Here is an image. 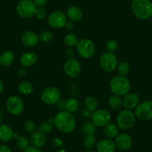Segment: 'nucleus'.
<instances>
[{
    "label": "nucleus",
    "mask_w": 152,
    "mask_h": 152,
    "mask_svg": "<svg viewBox=\"0 0 152 152\" xmlns=\"http://www.w3.org/2000/svg\"><path fill=\"white\" fill-rule=\"evenodd\" d=\"M91 118L92 122L96 126L104 127L110 122L111 114L107 110L100 109L95 111Z\"/></svg>",
    "instance_id": "nucleus-11"
},
{
    "label": "nucleus",
    "mask_w": 152,
    "mask_h": 152,
    "mask_svg": "<svg viewBox=\"0 0 152 152\" xmlns=\"http://www.w3.org/2000/svg\"><path fill=\"white\" fill-rule=\"evenodd\" d=\"M95 143H96V137H95L94 134L86 135V137L84 139V141H83V144L87 148H93L94 146Z\"/></svg>",
    "instance_id": "nucleus-32"
},
{
    "label": "nucleus",
    "mask_w": 152,
    "mask_h": 152,
    "mask_svg": "<svg viewBox=\"0 0 152 152\" xmlns=\"http://www.w3.org/2000/svg\"><path fill=\"white\" fill-rule=\"evenodd\" d=\"M98 152H115L116 146L115 142L109 139H104L98 142L96 145Z\"/></svg>",
    "instance_id": "nucleus-16"
},
{
    "label": "nucleus",
    "mask_w": 152,
    "mask_h": 152,
    "mask_svg": "<svg viewBox=\"0 0 152 152\" xmlns=\"http://www.w3.org/2000/svg\"><path fill=\"white\" fill-rule=\"evenodd\" d=\"M115 144L119 150L127 151L132 145V139L129 134L122 133L116 136Z\"/></svg>",
    "instance_id": "nucleus-14"
},
{
    "label": "nucleus",
    "mask_w": 152,
    "mask_h": 152,
    "mask_svg": "<svg viewBox=\"0 0 152 152\" xmlns=\"http://www.w3.org/2000/svg\"><path fill=\"white\" fill-rule=\"evenodd\" d=\"M81 115H82L84 119H89V118H91L92 116H93V113H92V110L87 109V108H85L82 110L81 112Z\"/></svg>",
    "instance_id": "nucleus-40"
},
{
    "label": "nucleus",
    "mask_w": 152,
    "mask_h": 152,
    "mask_svg": "<svg viewBox=\"0 0 152 152\" xmlns=\"http://www.w3.org/2000/svg\"><path fill=\"white\" fill-rule=\"evenodd\" d=\"M24 128L28 133H34L35 131V124L33 121L27 120L24 124Z\"/></svg>",
    "instance_id": "nucleus-37"
},
{
    "label": "nucleus",
    "mask_w": 152,
    "mask_h": 152,
    "mask_svg": "<svg viewBox=\"0 0 152 152\" xmlns=\"http://www.w3.org/2000/svg\"><path fill=\"white\" fill-rule=\"evenodd\" d=\"M18 90L22 94L28 95L33 92V84L29 81H23L18 86Z\"/></svg>",
    "instance_id": "nucleus-25"
},
{
    "label": "nucleus",
    "mask_w": 152,
    "mask_h": 152,
    "mask_svg": "<svg viewBox=\"0 0 152 152\" xmlns=\"http://www.w3.org/2000/svg\"><path fill=\"white\" fill-rule=\"evenodd\" d=\"M78 107H79V103L75 99H69L65 103V107L67 110V111L70 113L75 112L78 110Z\"/></svg>",
    "instance_id": "nucleus-27"
},
{
    "label": "nucleus",
    "mask_w": 152,
    "mask_h": 152,
    "mask_svg": "<svg viewBox=\"0 0 152 152\" xmlns=\"http://www.w3.org/2000/svg\"><path fill=\"white\" fill-rule=\"evenodd\" d=\"M66 15L70 20L74 22L80 21L83 18V12L77 6H71L67 9Z\"/></svg>",
    "instance_id": "nucleus-20"
},
{
    "label": "nucleus",
    "mask_w": 152,
    "mask_h": 152,
    "mask_svg": "<svg viewBox=\"0 0 152 152\" xmlns=\"http://www.w3.org/2000/svg\"><path fill=\"white\" fill-rule=\"evenodd\" d=\"M61 98L59 90L55 87H49L43 90L41 93V99L47 104H55Z\"/></svg>",
    "instance_id": "nucleus-9"
},
{
    "label": "nucleus",
    "mask_w": 152,
    "mask_h": 152,
    "mask_svg": "<svg viewBox=\"0 0 152 152\" xmlns=\"http://www.w3.org/2000/svg\"><path fill=\"white\" fill-rule=\"evenodd\" d=\"M66 75L70 78H77L81 74V66L80 63L76 59H69L64 66Z\"/></svg>",
    "instance_id": "nucleus-13"
},
{
    "label": "nucleus",
    "mask_w": 152,
    "mask_h": 152,
    "mask_svg": "<svg viewBox=\"0 0 152 152\" xmlns=\"http://www.w3.org/2000/svg\"><path fill=\"white\" fill-rule=\"evenodd\" d=\"M52 145H53L55 148H60L62 147L63 145H64L62 140H60V139L58 138L53 139V140H52Z\"/></svg>",
    "instance_id": "nucleus-38"
},
{
    "label": "nucleus",
    "mask_w": 152,
    "mask_h": 152,
    "mask_svg": "<svg viewBox=\"0 0 152 152\" xmlns=\"http://www.w3.org/2000/svg\"><path fill=\"white\" fill-rule=\"evenodd\" d=\"M106 48L108 52H116L118 49V43L116 40H110L107 42Z\"/></svg>",
    "instance_id": "nucleus-35"
},
{
    "label": "nucleus",
    "mask_w": 152,
    "mask_h": 152,
    "mask_svg": "<svg viewBox=\"0 0 152 152\" xmlns=\"http://www.w3.org/2000/svg\"><path fill=\"white\" fill-rule=\"evenodd\" d=\"M14 137V132L9 126L0 125V140L2 142H8Z\"/></svg>",
    "instance_id": "nucleus-22"
},
{
    "label": "nucleus",
    "mask_w": 152,
    "mask_h": 152,
    "mask_svg": "<svg viewBox=\"0 0 152 152\" xmlns=\"http://www.w3.org/2000/svg\"><path fill=\"white\" fill-rule=\"evenodd\" d=\"M55 127L64 134H69L75 128V119L72 113L69 111H61L58 113L53 119Z\"/></svg>",
    "instance_id": "nucleus-1"
},
{
    "label": "nucleus",
    "mask_w": 152,
    "mask_h": 152,
    "mask_svg": "<svg viewBox=\"0 0 152 152\" xmlns=\"http://www.w3.org/2000/svg\"><path fill=\"white\" fill-rule=\"evenodd\" d=\"M39 131H40L43 134H49L51 131H52L53 128L51 123L48 122H43L42 123L40 124L39 127H38Z\"/></svg>",
    "instance_id": "nucleus-33"
},
{
    "label": "nucleus",
    "mask_w": 152,
    "mask_h": 152,
    "mask_svg": "<svg viewBox=\"0 0 152 152\" xmlns=\"http://www.w3.org/2000/svg\"><path fill=\"white\" fill-rule=\"evenodd\" d=\"M39 39L43 43H49L53 39V34L49 31H45L40 34Z\"/></svg>",
    "instance_id": "nucleus-34"
},
{
    "label": "nucleus",
    "mask_w": 152,
    "mask_h": 152,
    "mask_svg": "<svg viewBox=\"0 0 152 152\" xmlns=\"http://www.w3.org/2000/svg\"><path fill=\"white\" fill-rule=\"evenodd\" d=\"M47 1L48 0H33L37 8H43L47 3Z\"/></svg>",
    "instance_id": "nucleus-39"
},
{
    "label": "nucleus",
    "mask_w": 152,
    "mask_h": 152,
    "mask_svg": "<svg viewBox=\"0 0 152 152\" xmlns=\"http://www.w3.org/2000/svg\"><path fill=\"white\" fill-rule=\"evenodd\" d=\"M117 72L119 75L125 76L130 72V65L128 62H121L117 66Z\"/></svg>",
    "instance_id": "nucleus-30"
},
{
    "label": "nucleus",
    "mask_w": 152,
    "mask_h": 152,
    "mask_svg": "<svg viewBox=\"0 0 152 152\" xmlns=\"http://www.w3.org/2000/svg\"><path fill=\"white\" fill-rule=\"evenodd\" d=\"M22 43L26 47L32 48L37 46L39 42V37L35 32L28 31L22 35Z\"/></svg>",
    "instance_id": "nucleus-15"
},
{
    "label": "nucleus",
    "mask_w": 152,
    "mask_h": 152,
    "mask_svg": "<svg viewBox=\"0 0 152 152\" xmlns=\"http://www.w3.org/2000/svg\"><path fill=\"white\" fill-rule=\"evenodd\" d=\"M55 152H66V151H65L64 149H58V150L56 151Z\"/></svg>",
    "instance_id": "nucleus-47"
},
{
    "label": "nucleus",
    "mask_w": 152,
    "mask_h": 152,
    "mask_svg": "<svg viewBox=\"0 0 152 152\" xmlns=\"http://www.w3.org/2000/svg\"><path fill=\"white\" fill-rule=\"evenodd\" d=\"M110 89L116 96H125L131 90V84L125 76H115L110 82Z\"/></svg>",
    "instance_id": "nucleus-3"
},
{
    "label": "nucleus",
    "mask_w": 152,
    "mask_h": 152,
    "mask_svg": "<svg viewBox=\"0 0 152 152\" xmlns=\"http://www.w3.org/2000/svg\"><path fill=\"white\" fill-rule=\"evenodd\" d=\"M2 117L0 116V124L2 123Z\"/></svg>",
    "instance_id": "nucleus-48"
},
{
    "label": "nucleus",
    "mask_w": 152,
    "mask_h": 152,
    "mask_svg": "<svg viewBox=\"0 0 152 152\" xmlns=\"http://www.w3.org/2000/svg\"><path fill=\"white\" fill-rule=\"evenodd\" d=\"M36 8L33 0H21L17 5L16 11L20 17L28 19L34 15Z\"/></svg>",
    "instance_id": "nucleus-5"
},
{
    "label": "nucleus",
    "mask_w": 152,
    "mask_h": 152,
    "mask_svg": "<svg viewBox=\"0 0 152 152\" xmlns=\"http://www.w3.org/2000/svg\"><path fill=\"white\" fill-rule=\"evenodd\" d=\"M151 147H152V142H151Z\"/></svg>",
    "instance_id": "nucleus-51"
},
{
    "label": "nucleus",
    "mask_w": 152,
    "mask_h": 152,
    "mask_svg": "<svg viewBox=\"0 0 152 152\" xmlns=\"http://www.w3.org/2000/svg\"><path fill=\"white\" fill-rule=\"evenodd\" d=\"M0 152H11V151L8 146L5 145H0Z\"/></svg>",
    "instance_id": "nucleus-43"
},
{
    "label": "nucleus",
    "mask_w": 152,
    "mask_h": 152,
    "mask_svg": "<svg viewBox=\"0 0 152 152\" xmlns=\"http://www.w3.org/2000/svg\"><path fill=\"white\" fill-rule=\"evenodd\" d=\"M109 105L114 110H119L122 107V101L118 96H112L109 99Z\"/></svg>",
    "instance_id": "nucleus-24"
},
{
    "label": "nucleus",
    "mask_w": 152,
    "mask_h": 152,
    "mask_svg": "<svg viewBox=\"0 0 152 152\" xmlns=\"http://www.w3.org/2000/svg\"><path fill=\"white\" fill-rule=\"evenodd\" d=\"M4 89H5V85H4L3 81L0 79V94L4 91Z\"/></svg>",
    "instance_id": "nucleus-45"
},
{
    "label": "nucleus",
    "mask_w": 152,
    "mask_h": 152,
    "mask_svg": "<svg viewBox=\"0 0 152 152\" xmlns=\"http://www.w3.org/2000/svg\"><path fill=\"white\" fill-rule=\"evenodd\" d=\"M6 109L12 115H19L24 109V103L21 98L17 96H12L6 102Z\"/></svg>",
    "instance_id": "nucleus-10"
},
{
    "label": "nucleus",
    "mask_w": 152,
    "mask_h": 152,
    "mask_svg": "<svg viewBox=\"0 0 152 152\" xmlns=\"http://www.w3.org/2000/svg\"><path fill=\"white\" fill-rule=\"evenodd\" d=\"M135 116L139 119L148 121L152 119V102L145 101L136 107Z\"/></svg>",
    "instance_id": "nucleus-8"
},
{
    "label": "nucleus",
    "mask_w": 152,
    "mask_h": 152,
    "mask_svg": "<svg viewBox=\"0 0 152 152\" xmlns=\"http://www.w3.org/2000/svg\"><path fill=\"white\" fill-rule=\"evenodd\" d=\"M46 137L44 134L40 131H36L34 132L30 137V142L33 146L37 148H41L46 145Z\"/></svg>",
    "instance_id": "nucleus-19"
},
{
    "label": "nucleus",
    "mask_w": 152,
    "mask_h": 152,
    "mask_svg": "<svg viewBox=\"0 0 152 152\" xmlns=\"http://www.w3.org/2000/svg\"><path fill=\"white\" fill-rule=\"evenodd\" d=\"M151 24H152V17H151Z\"/></svg>",
    "instance_id": "nucleus-50"
},
{
    "label": "nucleus",
    "mask_w": 152,
    "mask_h": 152,
    "mask_svg": "<svg viewBox=\"0 0 152 152\" xmlns=\"http://www.w3.org/2000/svg\"><path fill=\"white\" fill-rule=\"evenodd\" d=\"M15 55L11 51H6L0 55V65L3 67H8L13 64Z\"/></svg>",
    "instance_id": "nucleus-21"
},
{
    "label": "nucleus",
    "mask_w": 152,
    "mask_h": 152,
    "mask_svg": "<svg viewBox=\"0 0 152 152\" xmlns=\"http://www.w3.org/2000/svg\"><path fill=\"white\" fill-rule=\"evenodd\" d=\"M66 28L68 29H72L73 28V26H74V25H73V23L72 22H69V23H66Z\"/></svg>",
    "instance_id": "nucleus-46"
},
{
    "label": "nucleus",
    "mask_w": 152,
    "mask_h": 152,
    "mask_svg": "<svg viewBox=\"0 0 152 152\" xmlns=\"http://www.w3.org/2000/svg\"><path fill=\"white\" fill-rule=\"evenodd\" d=\"M48 23L52 28H61L64 27L67 23L66 14L61 11H55L51 13L48 18Z\"/></svg>",
    "instance_id": "nucleus-12"
},
{
    "label": "nucleus",
    "mask_w": 152,
    "mask_h": 152,
    "mask_svg": "<svg viewBox=\"0 0 152 152\" xmlns=\"http://www.w3.org/2000/svg\"><path fill=\"white\" fill-rule=\"evenodd\" d=\"M77 52L83 58H90L96 52V46L93 40L90 39H82L79 40L76 45Z\"/></svg>",
    "instance_id": "nucleus-6"
},
{
    "label": "nucleus",
    "mask_w": 152,
    "mask_h": 152,
    "mask_svg": "<svg viewBox=\"0 0 152 152\" xmlns=\"http://www.w3.org/2000/svg\"><path fill=\"white\" fill-rule=\"evenodd\" d=\"M140 97L137 94L134 93H128L125 95V98L122 100V106L128 110L133 109L139 104Z\"/></svg>",
    "instance_id": "nucleus-17"
},
{
    "label": "nucleus",
    "mask_w": 152,
    "mask_h": 152,
    "mask_svg": "<svg viewBox=\"0 0 152 152\" xmlns=\"http://www.w3.org/2000/svg\"><path fill=\"white\" fill-rule=\"evenodd\" d=\"M131 10L134 15L140 20L152 17V2L150 0H133Z\"/></svg>",
    "instance_id": "nucleus-2"
},
{
    "label": "nucleus",
    "mask_w": 152,
    "mask_h": 152,
    "mask_svg": "<svg viewBox=\"0 0 152 152\" xmlns=\"http://www.w3.org/2000/svg\"><path fill=\"white\" fill-rule=\"evenodd\" d=\"M97 128L96 126L93 123V122H85L81 127V131L85 135H89V134H96Z\"/></svg>",
    "instance_id": "nucleus-26"
},
{
    "label": "nucleus",
    "mask_w": 152,
    "mask_h": 152,
    "mask_svg": "<svg viewBox=\"0 0 152 152\" xmlns=\"http://www.w3.org/2000/svg\"><path fill=\"white\" fill-rule=\"evenodd\" d=\"M64 43L66 46H69V47L75 46L77 43H78V37L74 34H68L64 37Z\"/></svg>",
    "instance_id": "nucleus-29"
},
{
    "label": "nucleus",
    "mask_w": 152,
    "mask_h": 152,
    "mask_svg": "<svg viewBox=\"0 0 152 152\" xmlns=\"http://www.w3.org/2000/svg\"><path fill=\"white\" fill-rule=\"evenodd\" d=\"M84 105H85L86 108L93 111L97 108L98 105H99V102H98V99L94 96H88L86 99Z\"/></svg>",
    "instance_id": "nucleus-28"
},
{
    "label": "nucleus",
    "mask_w": 152,
    "mask_h": 152,
    "mask_svg": "<svg viewBox=\"0 0 152 152\" xmlns=\"http://www.w3.org/2000/svg\"><path fill=\"white\" fill-rule=\"evenodd\" d=\"M26 69L25 68H21L19 69L18 75L20 77H24L25 75H26Z\"/></svg>",
    "instance_id": "nucleus-44"
},
{
    "label": "nucleus",
    "mask_w": 152,
    "mask_h": 152,
    "mask_svg": "<svg viewBox=\"0 0 152 152\" xmlns=\"http://www.w3.org/2000/svg\"><path fill=\"white\" fill-rule=\"evenodd\" d=\"M86 152H96V151H87Z\"/></svg>",
    "instance_id": "nucleus-49"
},
{
    "label": "nucleus",
    "mask_w": 152,
    "mask_h": 152,
    "mask_svg": "<svg viewBox=\"0 0 152 152\" xmlns=\"http://www.w3.org/2000/svg\"><path fill=\"white\" fill-rule=\"evenodd\" d=\"M99 64L102 69L111 72L117 68L118 59L113 52H104L101 55Z\"/></svg>",
    "instance_id": "nucleus-7"
},
{
    "label": "nucleus",
    "mask_w": 152,
    "mask_h": 152,
    "mask_svg": "<svg viewBox=\"0 0 152 152\" xmlns=\"http://www.w3.org/2000/svg\"><path fill=\"white\" fill-rule=\"evenodd\" d=\"M34 15L39 20H43L47 16V11L43 8H37Z\"/></svg>",
    "instance_id": "nucleus-36"
},
{
    "label": "nucleus",
    "mask_w": 152,
    "mask_h": 152,
    "mask_svg": "<svg viewBox=\"0 0 152 152\" xmlns=\"http://www.w3.org/2000/svg\"><path fill=\"white\" fill-rule=\"evenodd\" d=\"M136 122L135 113L130 110L125 109L121 110L116 118L117 125L121 129L128 130L134 126Z\"/></svg>",
    "instance_id": "nucleus-4"
},
{
    "label": "nucleus",
    "mask_w": 152,
    "mask_h": 152,
    "mask_svg": "<svg viewBox=\"0 0 152 152\" xmlns=\"http://www.w3.org/2000/svg\"><path fill=\"white\" fill-rule=\"evenodd\" d=\"M37 56L33 52H27L23 54L20 59V64L23 67H30L36 64Z\"/></svg>",
    "instance_id": "nucleus-18"
},
{
    "label": "nucleus",
    "mask_w": 152,
    "mask_h": 152,
    "mask_svg": "<svg viewBox=\"0 0 152 152\" xmlns=\"http://www.w3.org/2000/svg\"><path fill=\"white\" fill-rule=\"evenodd\" d=\"M17 144L20 149L26 150L27 148L29 147V140L26 136H20L17 140Z\"/></svg>",
    "instance_id": "nucleus-31"
},
{
    "label": "nucleus",
    "mask_w": 152,
    "mask_h": 152,
    "mask_svg": "<svg viewBox=\"0 0 152 152\" xmlns=\"http://www.w3.org/2000/svg\"><path fill=\"white\" fill-rule=\"evenodd\" d=\"M104 133L105 135L109 138H115L118 135L119 130L118 127L115 124L109 123L107 125H105L104 128Z\"/></svg>",
    "instance_id": "nucleus-23"
},
{
    "label": "nucleus",
    "mask_w": 152,
    "mask_h": 152,
    "mask_svg": "<svg viewBox=\"0 0 152 152\" xmlns=\"http://www.w3.org/2000/svg\"><path fill=\"white\" fill-rule=\"evenodd\" d=\"M23 152H43L39 148L35 147V146H29L28 148L24 150Z\"/></svg>",
    "instance_id": "nucleus-41"
},
{
    "label": "nucleus",
    "mask_w": 152,
    "mask_h": 152,
    "mask_svg": "<svg viewBox=\"0 0 152 152\" xmlns=\"http://www.w3.org/2000/svg\"><path fill=\"white\" fill-rule=\"evenodd\" d=\"M75 53V51L73 49H67L66 52V56L69 58V59H72L74 58Z\"/></svg>",
    "instance_id": "nucleus-42"
}]
</instances>
